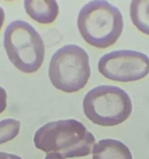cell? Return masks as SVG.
Returning a JSON list of instances; mask_svg holds the SVG:
<instances>
[{"label":"cell","mask_w":149,"mask_h":159,"mask_svg":"<svg viewBox=\"0 0 149 159\" xmlns=\"http://www.w3.org/2000/svg\"><path fill=\"white\" fill-rule=\"evenodd\" d=\"M35 147L50 153L57 152L65 158L85 157L93 152L96 139L83 124L74 119L51 121L37 129Z\"/></svg>","instance_id":"cell-1"},{"label":"cell","mask_w":149,"mask_h":159,"mask_svg":"<svg viewBox=\"0 0 149 159\" xmlns=\"http://www.w3.org/2000/svg\"><path fill=\"white\" fill-rule=\"evenodd\" d=\"M78 28L90 46L106 49L114 44L124 30V19L116 6L103 0L85 4L78 16Z\"/></svg>","instance_id":"cell-2"},{"label":"cell","mask_w":149,"mask_h":159,"mask_svg":"<svg viewBox=\"0 0 149 159\" xmlns=\"http://www.w3.org/2000/svg\"><path fill=\"white\" fill-rule=\"evenodd\" d=\"M4 48L9 61L23 73L37 71L44 60L41 36L23 20H15L8 25L4 32Z\"/></svg>","instance_id":"cell-3"},{"label":"cell","mask_w":149,"mask_h":159,"mask_svg":"<svg viewBox=\"0 0 149 159\" xmlns=\"http://www.w3.org/2000/svg\"><path fill=\"white\" fill-rule=\"evenodd\" d=\"M82 107L85 116L93 124L114 127L128 119L132 112V101L123 89L103 85L86 93Z\"/></svg>","instance_id":"cell-4"},{"label":"cell","mask_w":149,"mask_h":159,"mask_svg":"<svg viewBox=\"0 0 149 159\" xmlns=\"http://www.w3.org/2000/svg\"><path fill=\"white\" fill-rule=\"evenodd\" d=\"M91 75L89 57L81 47L68 44L53 54L48 76L54 88L66 93L83 89Z\"/></svg>","instance_id":"cell-5"},{"label":"cell","mask_w":149,"mask_h":159,"mask_svg":"<svg viewBox=\"0 0 149 159\" xmlns=\"http://www.w3.org/2000/svg\"><path fill=\"white\" fill-rule=\"evenodd\" d=\"M98 70L111 81L136 82L149 74V57L144 53L130 50L112 51L100 57Z\"/></svg>","instance_id":"cell-6"},{"label":"cell","mask_w":149,"mask_h":159,"mask_svg":"<svg viewBox=\"0 0 149 159\" xmlns=\"http://www.w3.org/2000/svg\"><path fill=\"white\" fill-rule=\"evenodd\" d=\"M23 5L27 15L40 24H51L58 16L59 6L54 0H25Z\"/></svg>","instance_id":"cell-7"},{"label":"cell","mask_w":149,"mask_h":159,"mask_svg":"<svg viewBox=\"0 0 149 159\" xmlns=\"http://www.w3.org/2000/svg\"><path fill=\"white\" fill-rule=\"evenodd\" d=\"M93 159H133L130 149L121 141L102 139L95 144Z\"/></svg>","instance_id":"cell-8"},{"label":"cell","mask_w":149,"mask_h":159,"mask_svg":"<svg viewBox=\"0 0 149 159\" xmlns=\"http://www.w3.org/2000/svg\"><path fill=\"white\" fill-rule=\"evenodd\" d=\"M130 16L138 30L149 35V0H133L130 6Z\"/></svg>","instance_id":"cell-9"},{"label":"cell","mask_w":149,"mask_h":159,"mask_svg":"<svg viewBox=\"0 0 149 159\" xmlns=\"http://www.w3.org/2000/svg\"><path fill=\"white\" fill-rule=\"evenodd\" d=\"M20 130V121L12 118L0 121V145L15 139Z\"/></svg>","instance_id":"cell-10"},{"label":"cell","mask_w":149,"mask_h":159,"mask_svg":"<svg viewBox=\"0 0 149 159\" xmlns=\"http://www.w3.org/2000/svg\"><path fill=\"white\" fill-rule=\"evenodd\" d=\"M7 107V93L5 89L0 86V114L6 110Z\"/></svg>","instance_id":"cell-11"},{"label":"cell","mask_w":149,"mask_h":159,"mask_svg":"<svg viewBox=\"0 0 149 159\" xmlns=\"http://www.w3.org/2000/svg\"><path fill=\"white\" fill-rule=\"evenodd\" d=\"M0 159H22L20 156L13 154L0 152Z\"/></svg>","instance_id":"cell-12"},{"label":"cell","mask_w":149,"mask_h":159,"mask_svg":"<svg viewBox=\"0 0 149 159\" xmlns=\"http://www.w3.org/2000/svg\"><path fill=\"white\" fill-rule=\"evenodd\" d=\"M44 159H65L61 154L57 152H50L47 153L45 156Z\"/></svg>","instance_id":"cell-13"},{"label":"cell","mask_w":149,"mask_h":159,"mask_svg":"<svg viewBox=\"0 0 149 159\" xmlns=\"http://www.w3.org/2000/svg\"><path fill=\"white\" fill-rule=\"evenodd\" d=\"M5 21V11L2 7H0V30L4 24Z\"/></svg>","instance_id":"cell-14"}]
</instances>
